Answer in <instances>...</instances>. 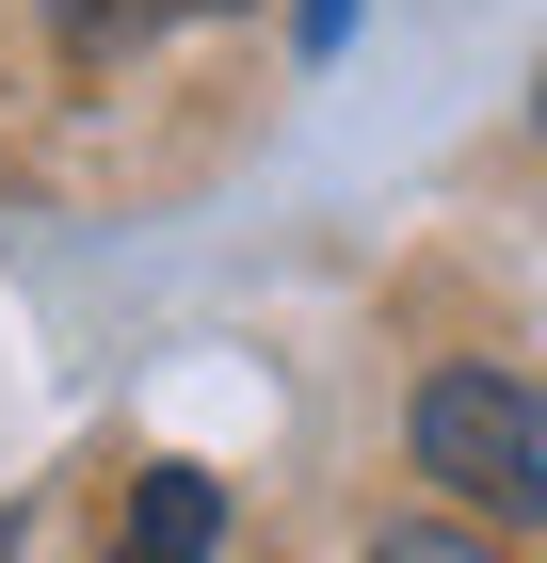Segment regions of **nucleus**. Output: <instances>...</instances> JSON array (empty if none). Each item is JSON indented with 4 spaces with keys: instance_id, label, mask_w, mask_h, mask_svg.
<instances>
[{
    "instance_id": "nucleus-1",
    "label": "nucleus",
    "mask_w": 547,
    "mask_h": 563,
    "mask_svg": "<svg viewBox=\"0 0 547 563\" xmlns=\"http://www.w3.org/2000/svg\"><path fill=\"white\" fill-rule=\"evenodd\" d=\"M403 434H419V467L451 483V499H483V516H547V419H532V387H500V371H435Z\"/></svg>"
},
{
    "instance_id": "nucleus-2",
    "label": "nucleus",
    "mask_w": 547,
    "mask_h": 563,
    "mask_svg": "<svg viewBox=\"0 0 547 563\" xmlns=\"http://www.w3.org/2000/svg\"><path fill=\"white\" fill-rule=\"evenodd\" d=\"M210 531H226V483H210V467H145L113 563H210Z\"/></svg>"
},
{
    "instance_id": "nucleus-3",
    "label": "nucleus",
    "mask_w": 547,
    "mask_h": 563,
    "mask_svg": "<svg viewBox=\"0 0 547 563\" xmlns=\"http://www.w3.org/2000/svg\"><path fill=\"white\" fill-rule=\"evenodd\" d=\"M371 563H500V548H483V531H451V516H403Z\"/></svg>"
},
{
    "instance_id": "nucleus-4",
    "label": "nucleus",
    "mask_w": 547,
    "mask_h": 563,
    "mask_svg": "<svg viewBox=\"0 0 547 563\" xmlns=\"http://www.w3.org/2000/svg\"><path fill=\"white\" fill-rule=\"evenodd\" d=\"M291 33H306V48H338V33H354V0H291Z\"/></svg>"
},
{
    "instance_id": "nucleus-5",
    "label": "nucleus",
    "mask_w": 547,
    "mask_h": 563,
    "mask_svg": "<svg viewBox=\"0 0 547 563\" xmlns=\"http://www.w3.org/2000/svg\"><path fill=\"white\" fill-rule=\"evenodd\" d=\"M0 563H17V516H0Z\"/></svg>"
}]
</instances>
